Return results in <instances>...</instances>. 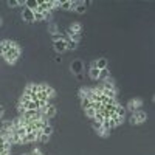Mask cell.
Listing matches in <instances>:
<instances>
[{"label":"cell","mask_w":155,"mask_h":155,"mask_svg":"<svg viewBox=\"0 0 155 155\" xmlns=\"http://www.w3.org/2000/svg\"><path fill=\"white\" fill-rule=\"evenodd\" d=\"M19 56H20V47H19V44H16L14 42V45L11 47V50L9 51H6V53L3 54V58H5V61L8 62V64H16V61L19 59Z\"/></svg>","instance_id":"1"},{"label":"cell","mask_w":155,"mask_h":155,"mask_svg":"<svg viewBox=\"0 0 155 155\" xmlns=\"http://www.w3.org/2000/svg\"><path fill=\"white\" fill-rule=\"evenodd\" d=\"M146 120H147V115H146V112H143V110H137V112H134L132 116H130V123H132V124H141V123H144Z\"/></svg>","instance_id":"2"},{"label":"cell","mask_w":155,"mask_h":155,"mask_svg":"<svg viewBox=\"0 0 155 155\" xmlns=\"http://www.w3.org/2000/svg\"><path fill=\"white\" fill-rule=\"evenodd\" d=\"M53 48L56 53H64V51H67V41L65 39H62V41H58V42H53Z\"/></svg>","instance_id":"3"},{"label":"cell","mask_w":155,"mask_h":155,"mask_svg":"<svg viewBox=\"0 0 155 155\" xmlns=\"http://www.w3.org/2000/svg\"><path fill=\"white\" fill-rule=\"evenodd\" d=\"M141 106H143L141 99H130V101L127 102V109H129V110H132V112L141 110Z\"/></svg>","instance_id":"4"},{"label":"cell","mask_w":155,"mask_h":155,"mask_svg":"<svg viewBox=\"0 0 155 155\" xmlns=\"http://www.w3.org/2000/svg\"><path fill=\"white\" fill-rule=\"evenodd\" d=\"M22 19L25 22H28V23H33L34 22V12L31 9H28V8H23L22 9Z\"/></svg>","instance_id":"5"},{"label":"cell","mask_w":155,"mask_h":155,"mask_svg":"<svg viewBox=\"0 0 155 155\" xmlns=\"http://www.w3.org/2000/svg\"><path fill=\"white\" fill-rule=\"evenodd\" d=\"M41 112L47 116V118H51V116H54V115H56V107H54L53 104H50V102H48L47 107H45L44 110H41Z\"/></svg>","instance_id":"6"},{"label":"cell","mask_w":155,"mask_h":155,"mask_svg":"<svg viewBox=\"0 0 155 155\" xmlns=\"http://www.w3.org/2000/svg\"><path fill=\"white\" fill-rule=\"evenodd\" d=\"M92 67H96L98 70H104V68H107V59L101 58V59L93 61V62H92Z\"/></svg>","instance_id":"7"},{"label":"cell","mask_w":155,"mask_h":155,"mask_svg":"<svg viewBox=\"0 0 155 155\" xmlns=\"http://www.w3.org/2000/svg\"><path fill=\"white\" fill-rule=\"evenodd\" d=\"M82 70H84V64H82L81 61H73V62H71V71H73V73L79 74Z\"/></svg>","instance_id":"8"},{"label":"cell","mask_w":155,"mask_h":155,"mask_svg":"<svg viewBox=\"0 0 155 155\" xmlns=\"http://www.w3.org/2000/svg\"><path fill=\"white\" fill-rule=\"evenodd\" d=\"M14 45V42L12 41H9V39H5V41H2L0 42V47H2V51H3V54L6 53V51H9L11 50V47Z\"/></svg>","instance_id":"9"},{"label":"cell","mask_w":155,"mask_h":155,"mask_svg":"<svg viewBox=\"0 0 155 155\" xmlns=\"http://www.w3.org/2000/svg\"><path fill=\"white\" fill-rule=\"evenodd\" d=\"M87 5H88V2H78L76 3V8H74V11L78 12V14H84L85 12V9H87Z\"/></svg>","instance_id":"10"},{"label":"cell","mask_w":155,"mask_h":155,"mask_svg":"<svg viewBox=\"0 0 155 155\" xmlns=\"http://www.w3.org/2000/svg\"><path fill=\"white\" fill-rule=\"evenodd\" d=\"M76 3L78 2H70V0H67V2H61V9H73L74 11V8H76Z\"/></svg>","instance_id":"11"},{"label":"cell","mask_w":155,"mask_h":155,"mask_svg":"<svg viewBox=\"0 0 155 155\" xmlns=\"http://www.w3.org/2000/svg\"><path fill=\"white\" fill-rule=\"evenodd\" d=\"M37 6H39V2H36V0H25V8L31 9L33 12L37 9Z\"/></svg>","instance_id":"12"},{"label":"cell","mask_w":155,"mask_h":155,"mask_svg":"<svg viewBox=\"0 0 155 155\" xmlns=\"http://www.w3.org/2000/svg\"><path fill=\"white\" fill-rule=\"evenodd\" d=\"M99 71H101V70H98L96 67H90L88 74H90V78H92V79H99Z\"/></svg>","instance_id":"13"},{"label":"cell","mask_w":155,"mask_h":155,"mask_svg":"<svg viewBox=\"0 0 155 155\" xmlns=\"http://www.w3.org/2000/svg\"><path fill=\"white\" fill-rule=\"evenodd\" d=\"M110 78V71H109V68H104V70H101L99 71V79L101 81H107Z\"/></svg>","instance_id":"14"},{"label":"cell","mask_w":155,"mask_h":155,"mask_svg":"<svg viewBox=\"0 0 155 155\" xmlns=\"http://www.w3.org/2000/svg\"><path fill=\"white\" fill-rule=\"evenodd\" d=\"M41 134L42 135H47V137H51V134H53V127H51L50 124H45L44 129L41 130Z\"/></svg>","instance_id":"15"},{"label":"cell","mask_w":155,"mask_h":155,"mask_svg":"<svg viewBox=\"0 0 155 155\" xmlns=\"http://www.w3.org/2000/svg\"><path fill=\"white\" fill-rule=\"evenodd\" d=\"M81 30H82V28H81V23H73L71 27L68 28V31H70V33H82Z\"/></svg>","instance_id":"16"},{"label":"cell","mask_w":155,"mask_h":155,"mask_svg":"<svg viewBox=\"0 0 155 155\" xmlns=\"http://www.w3.org/2000/svg\"><path fill=\"white\" fill-rule=\"evenodd\" d=\"M116 115L121 116V118H124V116H126V107H123V106L118 104V107H116Z\"/></svg>","instance_id":"17"},{"label":"cell","mask_w":155,"mask_h":155,"mask_svg":"<svg viewBox=\"0 0 155 155\" xmlns=\"http://www.w3.org/2000/svg\"><path fill=\"white\" fill-rule=\"evenodd\" d=\"M67 41V50H76V47H78V42H74V41H70V39H65Z\"/></svg>","instance_id":"18"},{"label":"cell","mask_w":155,"mask_h":155,"mask_svg":"<svg viewBox=\"0 0 155 155\" xmlns=\"http://www.w3.org/2000/svg\"><path fill=\"white\" fill-rule=\"evenodd\" d=\"M81 106H82V109L85 110V109H88L90 106H92V102H90V99H88V98H82V101H81Z\"/></svg>","instance_id":"19"},{"label":"cell","mask_w":155,"mask_h":155,"mask_svg":"<svg viewBox=\"0 0 155 155\" xmlns=\"http://www.w3.org/2000/svg\"><path fill=\"white\" fill-rule=\"evenodd\" d=\"M51 39H53V42H58V41H62V39H65V36H62L61 33H56V34H51Z\"/></svg>","instance_id":"20"},{"label":"cell","mask_w":155,"mask_h":155,"mask_svg":"<svg viewBox=\"0 0 155 155\" xmlns=\"http://www.w3.org/2000/svg\"><path fill=\"white\" fill-rule=\"evenodd\" d=\"M85 115L88 116V118H92V120H93V116L96 115V110H93L92 107H88V109H85Z\"/></svg>","instance_id":"21"},{"label":"cell","mask_w":155,"mask_h":155,"mask_svg":"<svg viewBox=\"0 0 155 155\" xmlns=\"http://www.w3.org/2000/svg\"><path fill=\"white\" fill-rule=\"evenodd\" d=\"M41 20H44V16L39 14V12H34V22H41Z\"/></svg>","instance_id":"22"},{"label":"cell","mask_w":155,"mask_h":155,"mask_svg":"<svg viewBox=\"0 0 155 155\" xmlns=\"http://www.w3.org/2000/svg\"><path fill=\"white\" fill-rule=\"evenodd\" d=\"M50 31H51V33H53V34H56V33H59V31H58V28L54 27V25H51V27H50Z\"/></svg>","instance_id":"23"},{"label":"cell","mask_w":155,"mask_h":155,"mask_svg":"<svg viewBox=\"0 0 155 155\" xmlns=\"http://www.w3.org/2000/svg\"><path fill=\"white\" fill-rule=\"evenodd\" d=\"M3 113H5V109H3V106H0V118L3 116Z\"/></svg>","instance_id":"24"},{"label":"cell","mask_w":155,"mask_h":155,"mask_svg":"<svg viewBox=\"0 0 155 155\" xmlns=\"http://www.w3.org/2000/svg\"><path fill=\"white\" fill-rule=\"evenodd\" d=\"M0 56H3V51H2V47H0Z\"/></svg>","instance_id":"25"},{"label":"cell","mask_w":155,"mask_h":155,"mask_svg":"<svg viewBox=\"0 0 155 155\" xmlns=\"http://www.w3.org/2000/svg\"><path fill=\"white\" fill-rule=\"evenodd\" d=\"M0 27H2V17H0Z\"/></svg>","instance_id":"26"}]
</instances>
